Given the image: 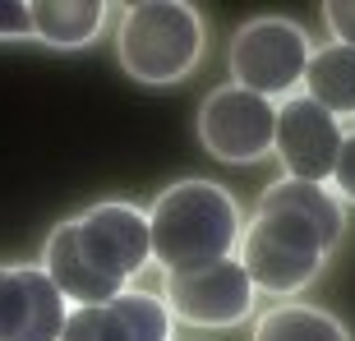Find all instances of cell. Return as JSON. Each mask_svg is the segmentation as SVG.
Instances as JSON below:
<instances>
[{
	"label": "cell",
	"mask_w": 355,
	"mask_h": 341,
	"mask_svg": "<svg viewBox=\"0 0 355 341\" xmlns=\"http://www.w3.org/2000/svg\"><path fill=\"white\" fill-rule=\"evenodd\" d=\"M33 37V10L28 0H0V42Z\"/></svg>",
	"instance_id": "16"
},
{
	"label": "cell",
	"mask_w": 355,
	"mask_h": 341,
	"mask_svg": "<svg viewBox=\"0 0 355 341\" xmlns=\"http://www.w3.org/2000/svg\"><path fill=\"white\" fill-rule=\"evenodd\" d=\"M162 300H166L175 323H189V328H236V323H245L254 314L259 290L245 277L240 259H222V263H208V268H189V272H166Z\"/></svg>",
	"instance_id": "7"
},
{
	"label": "cell",
	"mask_w": 355,
	"mask_h": 341,
	"mask_svg": "<svg viewBox=\"0 0 355 341\" xmlns=\"http://www.w3.org/2000/svg\"><path fill=\"white\" fill-rule=\"evenodd\" d=\"M309 55H314V46H309V33L300 24H291V19H250L231 37L226 60H231L236 88L259 92V97L282 106L286 97L300 92Z\"/></svg>",
	"instance_id": "5"
},
{
	"label": "cell",
	"mask_w": 355,
	"mask_h": 341,
	"mask_svg": "<svg viewBox=\"0 0 355 341\" xmlns=\"http://www.w3.org/2000/svg\"><path fill=\"white\" fill-rule=\"evenodd\" d=\"M69 300L37 263H0V341H60Z\"/></svg>",
	"instance_id": "9"
},
{
	"label": "cell",
	"mask_w": 355,
	"mask_h": 341,
	"mask_svg": "<svg viewBox=\"0 0 355 341\" xmlns=\"http://www.w3.org/2000/svg\"><path fill=\"white\" fill-rule=\"evenodd\" d=\"M254 341H351V332L314 304H277L254 323Z\"/></svg>",
	"instance_id": "14"
},
{
	"label": "cell",
	"mask_w": 355,
	"mask_h": 341,
	"mask_svg": "<svg viewBox=\"0 0 355 341\" xmlns=\"http://www.w3.org/2000/svg\"><path fill=\"white\" fill-rule=\"evenodd\" d=\"M144 268H153V226L134 203H92L55 226L42 254V272L55 281L69 309L111 304Z\"/></svg>",
	"instance_id": "1"
},
{
	"label": "cell",
	"mask_w": 355,
	"mask_h": 341,
	"mask_svg": "<svg viewBox=\"0 0 355 341\" xmlns=\"http://www.w3.org/2000/svg\"><path fill=\"white\" fill-rule=\"evenodd\" d=\"M28 10H33V37L55 46V51L92 46L111 19L102 0H37V5L28 0Z\"/></svg>",
	"instance_id": "12"
},
{
	"label": "cell",
	"mask_w": 355,
	"mask_h": 341,
	"mask_svg": "<svg viewBox=\"0 0 355 341\" xmlns=\"http://www.w3.org/2000/svg\"><path fill=\"white\" fill-rule=\"evenodd\" d=\"M198 139L208 148V157L226 161V166L263 161L277 139V102L245 92L236 83H222L198 106Z\"/></svg>",
	"instance_id": "6"
},
{
	"label": "cell",
	"mask_w": 355,
	"mask_h": 341,
	"mask_svg": "<svg viewBox=\"0 0 355 341\" xmlns=\"http://www.w3.org/2000/svg\"><path fill=\"white\" fill-rule=\"evenodd\" d=\"M148 226H153V263L162 268V277L236 259L245 236L240 203L212 180H180L162 189L148 212Z\"/></svg>",
	"instance_id": "2"
},
{
	"label": "cell",
	"mask_w": 355,
	"mask_h": 341,
	"mask_svg": "<svg viewBox=\"0 0 355 341\" xmlns=\"http://www.w3.org/2000/svg\"><path fill=\"white\" fill-rule=\"evenodd\" d=\"M328 189L342 198V203H351V208H355V125L346 130V139H342V157H337V170H332Z\"/></svg>",
	"instance_id": "15"
},
{
	"label": "cell",
	"mask_w": 355,
	"mask_h": 341,
	"mask_svg": "<svg viewBox=\"0 0 355 341\" xmlns=\"http://www.w3.org/2000/svg\"><path fill=\"white\" fill-rule=\"evenodd\" d=\"M346 125L328 116L318 102H309L304 92L286 97L277 106V139L272 152L286 166V180H309V184H332V170L342 157Z\"/></svg>",
	"instance_id": "8"
},
{
	"label": "cell",
	"mask_w": 355,
	"mask_h": 341,
	"mask_svg": "<svg viewBox=\"0 0 355 341\" xmlns=\"http://www.w3.org/2000/svg\"><path fill=\"white\" fill-rule=\"evenodd\" d=\"M300 92L337 120L355 116V46H337V42L318 46V51L309 55Z\"/></svg>",
	"instance_id": "13"
},
{
	"label": "cell",
	"mask_w": 355,
	"mask_h": 341,
	"mask_svg": "<svg viewBox=\"0 0 355 341\" xmlns=\"http://www.w3.org/2000/svg\"><path fill=\"white\" fill-rule=\"evenodd\" d=\"M323 24H328V33H332L337 46H355V0L323 5Z\"/></svg>",
	"instance_id": "17"
},
{
	"label": "cell",
	"mask_w": 355,
	"mask_h": 341,
	"mask_svg": "<svg viewBox=\"0 0 355 341\" xmlns=\"http://www.w3.org/2000/svg\"><path fill=\"white\" fill-rule=\"evenodd\" d=\"M259 208H277V212H291V217H300L309 222L323 236L328 250H337V240L346 236V203L332 194L328 184H309V180H272L259 194Z\"/></svg>",
	"instance_id": "11"
},
{
	"label": "cell",
	"mask_w": 355,
	"mask_h": 341,
	"mask_svg": "<svg viewBox=\"0 0 355 341\" xmlns=\"http://www.w3.org/2000/svg\"><path fill=\"white\" fill-rule=\"evenodd\" d=\"M328 245L309 222L277 208H254V222L240 236V268L263 295H300L328 259Z\"/></svg>",
	"instance_id": "4"
},
{
	"label": "cell",
	"mask_w": 355,
	"mask_h": 341,
	"mask_svg": "<svg viewBox=\"0 0 355 341\" xmlns=\"http://www.w3.org/2000/svg\"><path fill=\"white\" fill-rule=\"evenodd\" d=\"M208 33L194 5L180 0H148V5H130L120 14L116 28V55L120 69L139 83H180L189 79L203 60Z\"/></svg>",
	"instance_id": "3"
},
{
	"label": "cell",
	"mask_w": 355,
	"mask_h": 341,
	"mask_svg": "<svg viewBox=\"0 0 355 341\" xmlns=\"http://www.w3.org/2000/svg\"><path fill=\"white\" fill-rule=\"evenodd\" d=\"M175 318L153 290H120L111 304L69 309L60 341H171Z\"/></svg>",
	"instance_id": "10"
}]
</instances>
